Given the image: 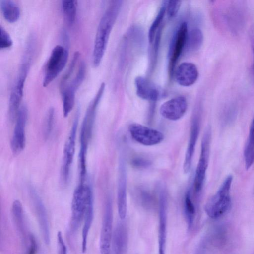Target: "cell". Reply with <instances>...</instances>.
Returning a JSON list of instances; mask_svg holds the SVG:
<instances>
[{
	"mask_svg": "<svg viewBox=\"0 0 254 254\" xmlns=\"http://www.w3.org/2000/svg\"><path fill=\"white\" fill-rule=\"evenodd\" d=\"M232 181L231 175L227 176L217 192L206 203L204 210L210 218H218L229 209L231 206L230 191Z\"/></svg>",
	"mask_w": 254,
	"mask_h": 254,
	"instance_id": "8992f818",
	"label": "cell"
},
{
	"mask_svg": "<svg viewBox=\"0 0 254 254\" xmlns=\"http://www.w3.org/2000/svg\"><path fill=\"white\" fill-rule=\"evenodd\" d=\"M188 24L182 22L177 28L169 50V72L170 76L174 73L175 66L182 53L185 50L188 34Z\"/></svg>",
	"mask_w": 254,
	"mask_h": 254,
	"instance_id": "8fae6325",
	"label": "cell"
},
{
	"mask_svg": "<svg viewBox=\"0 0 254 254\" xmlns=\"http://www.w3.org/2000/svg\"><path fill=\"white\" fill-rule=\"evenodd\" d=\"M79 58L80 53L78 51H76L74 53L73 56L68 69L61 80L60 84V90L61 92L64 89L66 85L69 82V79L74 72V71Z\"/></svg>",
	"mask_w": 254,
	"mask_h": 254,
	"instance_id": "4dcf8cb0",
	"label": "cell"
},
{
	"mask_svg": "<svg viewBox=\"0 0 254 254\" xmlns=\"http://www.w3.org/2000/svg\"><path fill=\"white\" fill-rule=\"evenodd\" d=\"M188 108L186 98L179 96L163 103L160 107V114L165 119L177 121L186 113Z\"/></svg>",
	"mask_w": 254,
	"mask_h": 254,
	"instance_id": "2e32d148",
	"label": "cell"
},
{
	"mask_svg": "<svg viewBox=\"0 0 254 254\" xmlns=\"http://www.w3.org/2000/svg\"><path fill=\"white\" fill-rule=\"evenodd\" d=\"M133 164L134 165L137 166L144 165L147 164V161L141 160L140 159L135 160L133 161Z\"/></svg>",
	"mask_w": 254,
	"mask_h": 254,
	"instance_id": "74e56055",
	"label": "cell"
},
{
	"mask_svg": "<svg viewBox=\"0 0 254 254\" xmlns=\"http://www.w3.org/2000/svg\"><path fill=\"white\" fill-rule=\"evenodd\" d=\"M58 254H67V249L61 231L57 233Z\"/></svg>",
	"mask_w": 254,
	"mask_h": 254,
	"instance_id": "d590c367",
	"label": "cell"
},
{
	"mask_svg": "<svg viewBox=\"0 0 254 254\" xmlns=\"http://www.w3.org/2000/svg\"><path fill=\"white\" fill-rule=\"evenodd\" d=\"M105 88L104 82L100 85L97 93L89 103L86 111L81 127L80 133V151L79 165L80 181H84L86 175V155L89 143L91 139L97 108Z\"/></svg>",
	"mask_w": 254,
	"mask_h": 254,
	"instance_id": "3957f363",
	"label": "cell"
},
{
	"mask_svg": "<svg viewBox=\"0 0 254 254\" xmlns=\"http://www.w3.org/2000/svg\"><path fill=\"white\" fill-rule=\"evenodd\" d=\"M28 244L26 254H37L38 250V244L34 236L30 233L28 237Z\"/></svg>",
	"mask_w": 254,
	"mask_h": 254,
	"instance_id": "e575fe53",
	"label": "cell"
},
{
	"mask_svg": "<svg viewBox=\"0 0 254 254\" xmlns=\"http://www.w3.org/2000/svg\"><path fill=\"white\" fill-rule=\"evenodd\" d=\"M167 1H164V3L160 7L157 15L151 24L148 31V40L149 43H152L157 33V29L160 26L165 13L166 12V5Z\"/></svg>",
	"mask_w": 254,
	"mask_h": 254,
	"instance_id": "f546056e",
	"label": "cell"
},
{
	"mask_svg": "<svg viewBox=\"0 0 254 254\" xmlns=\"http://www.w3.org/2000/svg\"><path fill=\"white\" fill-rule=\"evenodd\" d=\"M184 211L188 230H190L194 223L196 215L195 206L191 199L190 192L186 194L184 202Z\"/></svg>",
	"mask_w": 254,
	"mask_h": 254,
	"instance_id": "83f0119b",
	"label": "cell"
},
{
	"mask_svg": "<svg viewBox=\"0 0 254 254\" xmlns=\"http://www.w3.org/2000/svg\"><path fill=\"white\" fill-rule=\"evenodd\" d=\"M13 44L12 39L7 32L2 27H0V48L5 49L10 48Z\"/></svg>",
	"mask_w": 254,
	"mask_h": 254,
	"instance_id": "836d02e7",
	"label": "cell"
},
{
	"mask_svg": "<svg viewBox=\"0 0 254 254\" xmlns=\"http://www.w3.org/2000/svg\"><path fill=\"white\" fill-rule=\"evenodd\" d=\"M244 156L246 169H249L254 162V117L250 125L248 138L244 151Z\"/></svg>",
	"mask_w": 254,
	"mask_h": 254,
	"instance_id": "d4e9b609",
	"label": "cell"
},
{
	"mask_svg": "<svg viewBox=\"0 0 254 254\" xmlns=\"http://www.w3.org/2000/svg\"><path fill=\"white\" fill-rule=\"evenodd\" d=\"M94 217V200L91 199L87 205L84 216V224L82 230L81 250L83 253H85L87 248L88 235L93 222Z\"/></svg>",
	"mask_w": 254,
	"mask_h": 254,
	"instance_id": "cb8c5ba5",
	"label": "cell"
},
{
	"mask_svg": "<svg viewBox=\"0 0 254 254\" xmlns=\"http://www.w3.org/2000/svg\"><path fill=\"white\" fill-rule=\"evenodd\" d=\"M27 109L25 105L20 107L15 118V124L10 141L11 150L15 154L21 152L26 144L25 128Z\"/></svg>",
	"mask_w": 254,
	"mask_h": 254,
	"instance_id": "4fadbf2b",
	"label": "cell"
},
{
	"mask_svg": "<svg viewBox=\"0 0 254 254\" xmlns=\"http://www.w3.org/2000/svg\"><path fill=\"white\" fill-rule=\"evenodd\" d=\"M12 214L15 225L21 235L24 237L26 236V226L25 223L24 215L22 205L20 201L15 200L12 205Z\"/></svg>",
	"mask_w": 254,
	"mask_h": 254,
	"instance_id": "484cf974",
	"label": "cell"
},
{
	"mask_svg": "<svg viewBox=\"0 0 254 254\" xmlns=\"http://www.w3.org/2000/svg\"><path fill=\"white\" fill-rule=\"evenodd\" d=\"M199 120L198 117L196 116L193 118L192 122L190 138L183 163V171L185 174L189 173L190 169L192 160L199 135Z\"/></svg>",
	"mask_w": 254,
	"mask_h": 254,
	"instance_id": "44dd1931",
	"label": "cell"
},
{
	"mask_svg": "<svg viewBox=\"0 0 254 254\" xmlns=\"http://www.w3.org/2000/svg\"><path fill=\"white\" fill-rule=\"evenodd\" d=\"M134 83L136 94L140 98L155 101L160 98L161 90L148 79L139 76L135 78Z\"/></svg>",
	"mask_w": 254,
	"mask_h": 254,
	"instance_id": "ffe728a7",
	"label": "cell"
},
{
	"mask_svg": "<svg viewBox=\"0 0 254 254\" xmlns=\"http://www.w3.org/2000/svg\"><path fill=\"white\" fill-rule=\"evenodd\" d=\"M93 198L92 189L88 184L80 183L76 188L71 202V215L70 231L74 233L78 229L89 201Z\"/></svg>",
	"mask_w": 254,
	"mask_h": 254,
	"instance_id": "5b68a950",
	"label": "cell"
},
{
	"mask_svg": "<svg viewBox=\"0 0 254 254\" xmlns=\"http://www.w3.org/2000/svg\"><path fill=\"white\" fill-rule=\"evenodd\" d=\"M69 55L68 46L57 45L53 49L45 67L42 85H49L65 67Z\"/></svg>",
	"mask_w": 254,
	"mask_h": 254,
	"instance_id": "52a82bcc",
	"label": "cell"
},
{
	"mask_svg": "<svg viewBox=\"0 0 254 254\" xmlns=\"http://www.w3.org/2000/svg\"><path fill=\"white\" fill-rule=\"evenodd\" d=\"M122 1L112 0L99 23L94 43L92 61L95 67L99 66L105 53L110 34L120 12Z\"/></svg>",
	"mask_w": 254,
	"mask_h": 254,
	"instance_id": "7a4b0ae2",
	"label": "cell"
},
{
	"mask_svg": "<svg viewBox=\"0 0 254 254\" xmlns=\"http://www.w3.org/2000/svg\"><path fill=\"white\" fill-rule=\"evenodd\" d=\"M211 137L210 128L207 127L202 138L200 154L195 171L194 188L196 193L200 192L203 186L209 162Z\"/></svg>",
	"mask_w": 254,
	"mask_h": 254,
	"instance_id": "30bf717a",
	"label": "cell"
},
{
	"mask_svg": "<svg viewBox=\"0 0 254 254\" xmlns=\"http://www.w3.org/2000/svg\"><path fill=\"white\" fill-rule=\"evenodd\" d=\"M127 171L125 163L122 158L119 160L117 187V206L118 214L124 219L127 213Z\"/></svg>",
	"mask_w": 254,
	"mask_h": 254,
	"instance_id": "e0dca14e",
	"label": "cell"
},
{
	"mask_svg": "<svg viewBox=\"0 0 254 254\" xmlns=\"http://www.w3.org/2000/svg\"><path fill=\"white\" fill-rule=\"evenodd\" d=\"M128 128L132 138L143 145H157L164 139V135L161 132L142 125L133 124Z\"/></svg>",
	"mask_w": 254,
	"mask_h": 254,
	"instance_id": "5bb4252c",
	"label": "cell"
},
{
	"mask_svg": "<svg viewBox=\"0 0 254 254\" xmlns=\"http://www.w3.org/2000/svg\"><path fill=\"white\" fill-rule=\"evenodd\" d=\"M174 74L178 84L184 87H189L196 81L198 71L194 64L183 62L178 66Z\"/></svg>",
	"mask_w": 254,
	"mask_h": 254,
	"instance_id": "d6986e66",
	"label": "cell"
},
{
	"mask_svg": "<svg viewBox=\"0 0 254 254\" xmlns=\"http://www.w3.org/2000/svg\"><path fill=\"white\" fill-rule=\"evenodd\" d=\"M113 207L110 198L106 200L104 209L100 237L101 254H110L113 237Z\"/></svg>",
	"mask_w": 254,
	"mask_h": 254,
	"instance_id": "7c38bea8",
	"label": "cell"
},
{
	"mask_svg": "<svg viewBox=\"0 0 254 254\" xmlns=\"http://www.w3.org/2000/svg\"><path fill=\"white\" fill-rule=\"evenodd\" d=\"M203 34L200 29L194 28L188 32L185 50L194 52L198 50L203 42Z\"/></svg>",
	"mask_w": 254,
	"mask_h": 254,
	"instance_id": "4316f807",
	"label": "cell"
},
{
	"mask_svg": "<svg viewBox=\"0 0 254 254\" xmlns=\"http://www.w3.org/2000/svg\"><path fill=\"white\" fill-rule=\"evenodd\" d=\"M127 241L126 226L123 223H118L113 234L110 254H126Z\"/></svg>",
	"mask_w": 254,
	"mask_h": 254,
	"instance_id": "7402d4cb",
	"label": "cell"
},
{
	"mask_svg": "<svg viewBox=\"0 0 254 254\" xmlns=\"http://www.w3.org/2000/svg\"><path fill=\"white\" fill-rule=\"evenodd\" d=\"M79 119L77 112L74 118L67 140L65 142L61 170V179L63 184L68 183L70 174L71 167L73 161L75 151V139Z\"/></svg>",
	"mask_w": 254,
	"mask_h": 254,
	"instance_id": "ba28073f",
	"label": "cell"
},
{
	"mask_svg": "<svg viewBox=\"0 0 254 254\" xmlns=\"http://www.w3.org/2000/svg\"><path fill=\"white\" fill-rule=\"evenodd\" d=\"M55 119V109L50 107L47 111L43 122V134L45 139L51 135L54 126Z\"/></svg>",
	"mask_w": 254,
	"mask_h": 254,
	"instance_id": "1f68e13d",
	"label": "cell"
},
{
	"mask_svg": "<svg viewBox=\"0 0 254 254\" xmlns=\"http://www.w3.org/2000/svg\"><path fill=\"white\" fill-rule=\"evenodd\" d=\"M86 64L80 62L76 75L61 92L63 101V111L64 117L68 116L73 109L75 103V94L83 81L86 74Z\"/></svg>",
	"mask_w": 254,
	"mask_h": 254,
	"instance_id": "9c48e42d",
	"label": "cell"
},
{
	"mask_svg": "<svg viewBox=\"0 0 254 254\" xmlns=\"http://www.w3.org/2000/svg\"><path fill=\"white\" fill-rule=\"evenodd\" d=\"M34 50L26 48L24 52L17 77L12 88L10 94L8 114L11 121L15 120L20 108V103L23 95V90L27 74L30 68Z\"/></svg>",
	"mask_w": 254,
	"mask_h": 254,
	"instance_id": "277c9868",
	"label": "cell"
},
{
	"mask_svg": "<svg viewBox=\"0 0 254 254\" xmlns=\"http://www.w3.org/2000/svg\"><path fill=\"white\" fill-rule=\"evenodd\" d=\"M167 226V198L161 190L159 198L158 254H165Z\"/></svg>",
	"mask_w": 254,
	"mask_h": 254,
	"instance_id": "ac0fdd59",
	"label": "cell"
},
{
	"mask_svg": "<svg viewBox=\"0 0 254 254\" xmlns=\"http://www.w3.org/2000/svg\"><path fill=\"white\" fill-rule=\"evenodd\" d=\"M249 37L254 57L253 64V73L254 77V25L252 26L250 29Z\"/></svg>",
	"mask_w": 254,
	"mask_h": 254,
	"instance_id": "8d00e7d4",
	"label": "cell"
},
{
	"mask_svg": "<svg viewBox=\"0 0 254 254\" xmlns=\"http://www.w3.org/2000/svg\"><path fill=\"white\" fill-rule=\"evenodd\" d=\"M29 193L43 240L46 245H49L50 233L46 209L40 197L33 188H30Z\"/></svg>",
	"mask_w": 254,
	"mask_h": 254,
	"instance_id": "9a60e30c",
	"label": "cell"
},
{
	"mask_svg": "<svg viewBox=\"0 0 254 254\" xmlns=\"http://www.w3.org/2000/svg\"><path fill=\"white\" fill-rule=\"evenodd\" d=\"M247 14V7L243 1H220L214 10L215 21L219 28L231 36H237L243 31Z\"/></svg>",
	"mask_w": 254,
	"mask_h": 254,
	"instance_id": "6da1fadb",
	"label": "cell"
},
{
	"mask_svg": "<svg viewBox=\"0 0 254 254\" xmlns=\"http://www.w3.org/2000/svg\"><path fill=\"white\" fill-rule=\"evenodd\" d=\"M181 5L180 0L167 1L166 12L168 18H172L176 16Z\"/></svg>",
	"mask_w": 254,
	"mask_h": 254,
	"instance_id": "d6a6232c",
	"label": "cell"
},
{
	"mask_svg": "<svg viewBox=\"0 0 254 254\" xmlns=\"http://www.w3.org/2000/svg\"><path fill=\"white\" fill-rule=\"evenodd\" d=\"M0 8L5 20L11 23L16 22L20 17V11L19 6L13 0H0Z\"/></svg>",
	"mask_w": 254,
	"mask_h": 254,
	"instance_id": "603a6c76",
	"label": "cell"
},
{
	"mask_svg": "<svg viewBox=\"0 0 254 254\" xmlns=\"http://www.w3.org/2000/svg\"><path fill=\"white\" fill-rule=\"evenodd\" d=\"M76 0H62L61 6L64 18L70 26L74 24L77 13Z\"/></svg>",
	"mask_w": 254,
	"mask_h": 254,
	"instance_id": "f1b7e54d",
	"label": "cell"
}]
</instances>
